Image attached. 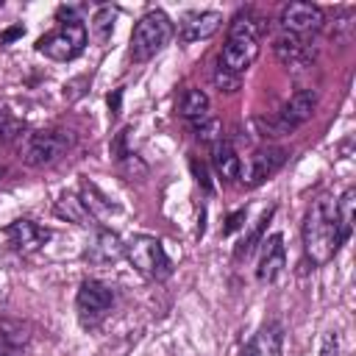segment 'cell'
Returning a JSON list of instances; mask_svg holds the SVG:
<instances>
[{"label": "cell", "instance_id": "4", "mask_svg": "<svg viewBox=\"0 0 356 356\" xmlns=\"http://www.w3.org/2000/svg\"><path fill=\"white\" fill-rule=\"evenodd\" d=\"M170 36H172V19L161 8L147 11L134 25V33H131V58L136 64L150 61L156 53L164 50V44L170 42Z\"/></svg>", "mask_w": 356, "mask_h": 356}, {"label": "cell", "instance_id": "21", "mask_svg": "<svg viewBox=\"0 0 356 356\" xmlns=\"http://www.w3.org/2000/svg\"><path fill=\"white\" fill-rule=\"evenodd\" d=\"M114 22H117V8H114V6H100V8L95 11V17H92V36H95L100 44L108 42L111 33H114Z\"/></svg>", "mask_w": 356, "mask_h": 356}, {"label": "cell", "instance_id": "10", "mask_svg": "<svg viewBox=\"0 0 356 356\" xmlns=\"http://www.w3.org/2000/svg\"><path fill=\"white\" fill-rule=\"evenodd\" d=\"M3 234H6L8 245L22 256H31V253L42 250L47 245V239H50V228H42L33 220H14L11 225H6Z\"/></svg>", "mask_w": 356, "mask_h": 356}, {"label": "cell", "instance_id": "24", "mask_svg": "<svg viewBox=\"0 0 356 356\" xmlns=\"http://www.w3.org/2000/svg\"><path fill=\"white\" fill-rule=\"evenodd\" d=\"M192 131H195V136L200 139V142H209V145H214L217 139H222V131H220V122H217V117L211 114V117H206V120H200V122H195V125H189Z\"/></svg>", "mask_w": 356, "mask_h": 356}, {"label": "cell", "instance_id": "16", "mask_svg": "<svg viewBox=\"0 0 356 356\" xmlns=\"http://www.w3.org/2000/svg\"><path fill=\"white\" fill-rule=\"evenodd\" d=\"M120 256H122V242H120V236H117L114 231H108V228H100L97 236H95V242H92V245L86 248V253H83V259L92 261V264H97V267L114 264Z\"/></svg>", "mask_w": 356, "mask_h": 356}, {"label": "cell", "instance_id": "2", "mask_svg": "<svg viewBox=\"0 0 356 356\" xmlns=\"http://www.w3.org/2000/svg\"><path fill=\"white\" fill-rule=\"evenodd\" d=\"M256 56H259V19L253 17V11L245 8L231 19L225 44H222L214 67L242 78L248 72V67L256 61Z\"/></svg>", "mask_w": 356, "mask_h": 356}, {"label": "cell", "instance_id": "27", "mask_svg": "<svg viewBox=\"0 0 356 356\" xmlns=\"http://www.w3.org/2000/svg\"><path fill=\"white\" fill-rule=\"evenodd\" d=\"M19 33H25V28H22V25H17V28L6 31V33H3V42H11V39H14V36H19Z\"/></svg>", "mask_w": 356, "mask_h": 356}, {"label": "cell", "instance_id": "3", "mask_svg": "<svg viewBox=\"0 0 356 356\" xmlns=\"http://www.w3.org/2000/svg\"><path fill=\"white\" fill-rule=\"evenodd\" d=\"M122 256L131 261V267L136 273H142L150 281H164L172 273V261H170L161 239H156L150 234H134L122 245Z\"/></svg>", "mask_w": 356, "mask_h": 356}, {"label": "cell", "instance_id": "11", "mask_svg": "<svg viewBox=\"0 0 356 356\" xmlns=\"http://www.w3.org/2000/svg\"><path fill=\"white\" fill-rule=\"evenodd\" d=\"M273 50H275L278 61H281L286 70H292V72H300V70L312 67V61H314V47H312L303 36L281 33V36L275 39Z\"/></svg>", "mask_w": 356, "mask_h": 356}, {"label": "cell", "instance_id": "15", "mask_svg": "<svg viewBox=\"0 0 356 356\" xmlns=\"http://www.w3.org/2000/svg\"><path fill=\"white\" fill-rule=\"evenodd\" d=\"M281 345H284V331H281V323L270 320L264 323L253 339L242 348L239 356H281Z\"/></svg>", "mask_w": 356, "mask_h": 356}, {"label": "cell", "instance_id": "5", "mask_svg": "<svg viewBox=\"0 0 356 356\" xmlns=\"http://www.w3.org/2000/svg\"><path fill=\"white\" fill-rule=\"evenodd\" d=\"M89 31L83 22H61L50 33L36 39V50L53 61H72L86 50Z\"/></svg>", "mask_w": 356, "mask_h": 356}, {"label": "cell", "instance_id": "20", "mask_svg": "<svg viewBox=\"0 0 356 356\" xmlns=\"http://www.w3.org/2000/svg\"><path fill=\"white\" fill-rule=\"evenodd\" d=\"M353 206H356V189L348 186V189L339 195V200L334 203V217H337V225H339L345 242H348L350 234H353Z\"/></svg>", "mask_w": 356, "mask_h": 356}, {"label": "cell", "instance_id": "14", "mask_svg": "<svg viewBox=\"0 0 356 356\" xmlns=\"http://www.w3.org/2000/svg\"><path fill=\"white\" fill-rule=\"evenodd\" d=\"M286 161V150L284 147H261L250 156V164H248V184L250 186H259L264 184L267 178H273Z\"/></svg>", "mask_w": 356, "mask_h": 356}, {"label": "cell", "instance_id": "1", "mask_svg": "<svg viewBox=\"0 0 356 356\" xmlns=\"http://www.w3.org/2000/svg\"><path fill=\"white\" fill-rule=\"evenodd\" d=\"M300 234H303V253L314 267L328 264L337 256V250L345 245V236L334 217V203L328 200H314L309 206Z\"/></svg>", "mask_w": 356, "mask_h": 356}, {"label": "cell", "instance_id": "22", "mask_svg": "<svg viewBox=\"0 0 356 356\" xmlns=\"http://www.w3.org/2000/svg\"><path fill=\"white\" fill-rule=\"evenodd\" d=\"M273 214H275V206H270V209H267V211L259 217V222L253 225V231H250V234H248V236H245V239L236 245V250H234V256H236V259L250 256V253H253V248H256V245H261V234H264L267 222L273 220Z\"/></svg>", "mask_w": 356, "mask_h": 356}, {"label": "cell", "instance_id": "29", "mask_svg": "<svg viewBox=\"0 0 356 356\" xmlns=\"http://www.w3.org/2000/svg\"><path fill=\"white\" fill-rule=\"evenodd\" d=\"M0 6H3V0H0Z\"/></svg>", "mask_w": 356, "mask_h": 356}, {"label": "cell", "instance_id": "12", "mask_svg": "<svg viewBox=\"0 0 356 356\" xmlns=\"http://www.w3.org/2000/svg\"><path fill=\"white\" fill-rule=\"evenodd\" d=\"M286 267V245L281 234H270L267 239H261V256H259V267H256V278L261 284H273Z\"/></svg>", "mask_w": 356, "mask_h": 356}, {"label": "cell", "instance_id": "23", "mask_svg": "<svg viewBox=\"0 0 356 356\" xmlns=\"http://www.w3.org/2000/svg\"><path fill=\"white\" fill-rule=\"evenodd\" d=\"M25 348V334L19 328L3 325L0 328V356H22Z\"/></svg>", "mask_w": 356, "mask_h": 356}, {"label": "cell", "instance_id": "9", "mask_svg": "<svg viewBox=\"0 0 356 356\" xmlns=\"http://www.w3.org/2000/svg\"><path fill=\"white\" fill-rule=\"evenodd\" d=\"M278 22H281L284 33H292V36H303V39H306L309 33H317V31L323 28L325 14H323V8L314 6V3H300V0H295V3H286V6L281 8Z\"/></svg>", "mask_w": 356, "mask_h": 356}, {"label": "cell", "instance_id": "17", "mask_svg": "<svg viewBox=\"0 0 356 356\" xmlns=\"http://www.w3.org/2000/svg\"><path fill=\"white\" fill-rule=\"evenodd\" d=\"M211 164H214L217 175L231 181V184L242 178V159L236 156V150H234V145L228 139H217L211 145Z\"/></svg>", "mask_w": 356, "mask_h": 356}, {"label": "cell", "instance_id": "6", "mask_svg": "<svg viewBox=\"0 0 356 356\" xmlns=\"http://www.w3.org/2000/svg\"><path fill=\"white\" fill-rule=\"evenodd\" d=\"M72 147V134L61 128H44L28 134L22 142V161L28 167H50Z\"/></svg>", "mask_w": 356, "mask_h": 356}, {"label": "cell", "instance_id": "28", "mask_svg": "<svg viewBox=\"0 0 356 356\" xmlns=\"http://www.w3.org/2000/svg\"><path fill=\"white\" fill-rule=\"evenodd\" d=\"M0 139H3V125H0Z\"/></svg>", "mask_w": 356, "mask_h": 356}, {"label": "cell", "instance_id": "18", "mask_svg": "<svg viewBox=\"0 0 356 356\" xmlns=\"http://www.w3.org/2000/svg\"><path fill=\"white\" fill-rule=\"evenodd\" d=\"M178 114H181L189 125H195V122L211 117V111H209V95H206L203 89H195V86L184 89L181 97H178Z\"/></svg>", "mask_w": 356, "mask_h": 356}, {"label": "cell", "instance_id": "13", "mask_svg": "<svg viewBox=\"0 0 356 356\" xmlns=\"http://www.w3.org/2000/svg\"><path fill=\"white\" fill-rule=\"evenodd\" d=\"M222 25V14L220 11H189L181 22H178V36L181 42H200V39H209L220 31Z\"/></svg>", "mask_w": 356, "mask_h": 356}, {"label": "cell", "instance_id": "25", "mask_svg": "<svg viewBox=\"0 0 356 356\" xmlns=\"http://www.w3.org/2000/svg\"><path fill=\"white\" fill-rule=\"evenodd\" d=\"M320 356H339V339L334 331H328L323 337V345H320Z\"/></svg>", "mask_w": 356, "mask_h": 356}, {"label": "cell", "instance_id": "7", "mask_svg": "<svg viewBox=\"0 0 356 356\" xmlns=\"http://www.w3.org/2000/svg\"><path fill=\"white\" fill-rule=\"evenodd\" d=\"M114 306V292L111 286H106L97 278H83L75 295V312H78V323L83 328H97L108 312Z\"/></svg>", "mask_w": 356, "mask_h": 356}, {"label": "cell", "instance_id": "19", "mask_svg": "<svg viewBox=\"0 0 356 356\" xmlns=\"http://www.w3.org/2000/svg\"><path fill=\"white\" fill-rule=\"evenodd\" d=\"M56 217H61V220H67V222H75V225H89L95 217L89 214V209H86V203L78 197V195H72V192H64L58 200H56Z\"/></svg>", "mask_w": 356, "mask_h": 356}, {"label": "cell", "instance_id": "8", "mask_svg": "<svg viewBox=\"0 0 356 356\" xmlns=\"http://www.w3.org/2000/svg\"><path fill=\"white\" fill-rule=\"evenodd\" d=\"M314 106H317V95L314 89H298L281 108L275 117L270 120H261L264 131H270L267 136H286L292 131H298L312 114H314Z\"/></svg>", "mask_w": 356, "mask_h": 356}, {"label": "cell", "instance_id": "26", "mask_svg": "<svg viewBox=\"0 0 356 356\" xmlns=\"http://www.w3.org/2000/svg\"><path fill=\"white\" fill-rule=\"evenodd\" d=\"M239 220H245V209H239L236 214H231V217H228V225H225L222 231H225V234H231L234 228H239Z\"/></svg>", "mask_w": 356, "mask_h": 356}]
</instances>
